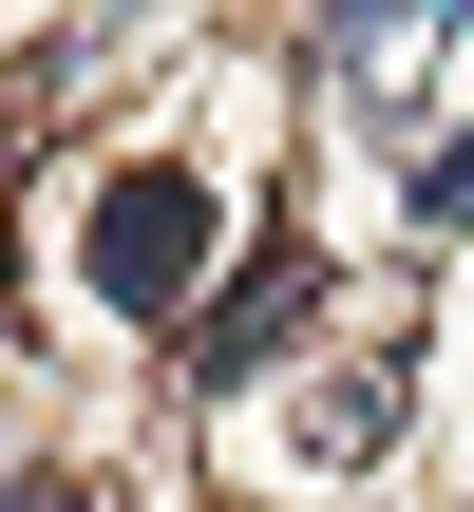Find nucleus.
<instances>
[{"instance_id": "obj_1", "label": "nucleus", "mask_w": 474, "mask_h": 512, "mask_svg": "<svg viewBox=\"0 0 474 512\" xmlns=\"http://www.w3.org/2000/svg\"><path fill=\"white\" fill-rule=\"evenodd\" d=\"M209 171H171V152H133L95 209H76V266H95V304L114 323H190V285H209Z\"/></svg>"}, {"instance_id": "obj_2", "label": "nucleus", "mask_w": 474, "mask_h": 512, "mask_svg": "<svg viewBox=\"0 0 474 512\" xmlns=\"http://www.w3.org/2000/svg\"><path fill=\"white\" fill-rule=\"evenodd\" d=\"M304 304H323V266H304V247H247V285H228V304L190 323V380L228 399V380H247L266 342H304Z\"/></svg>"}, {"instance_id": "obj_3", "label": "nucleus", "mask_w": 474, "mask_h": 512, "mask_svg": "<svg viewBox=\"0 0 474 512\" xmlns=\"http://www.w3.org/2000/svg\"><path fill=\"white\" fill-rule=\"evenodd\" d=\"M304 437H323V456H380V437H399V380H342V399H323Z\"/></svg>"}, {"instance_id": "obj_4", "label": "nucleus", "mask_w": 474, "mask_h": 512, "mask_svg": "<svg viewBox=\"0 0 474 512\" xmlns=\"http://www.w3.org/2000/svg\"><path fill=\"white\" fill-rule=\"evenodd\" d=\"M418 228H474V133L437 152V171H418Z\"/></svg>"}, {"instance_id": "obj_5", "label": "nucleus", "mask_w": 474, "mask_h": 512, "mask_svg": "<svg viewBox=\"0 0 474 512\" xmlns=\"http://www.w3.org/2000/svg\"><path fill=\"white\" fill-rule=\"evenodd\" d=\"M0 512H114V494H76V475H0Z\"/></svg>"}]
</instances>
